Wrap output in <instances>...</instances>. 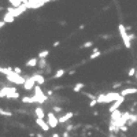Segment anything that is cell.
<instances>
[{
	"label": "cell",
	"mask_w": 137,
	"mask_h": 137,
	"mask_svg": "<svg viewBox=\"0 0 137 137\" xmlns=\"http://www.w3.org/2000/svg\"><path fill=\"white\" fill-rule=\"evenodd\" d=\"M122 114H124V112H121L119 110L111 112V121H112V122H118V121L122 118Z\"/></svg>",
	"instance_id": "5bb4252c"
},
{
	"label": "cell",
	"mask_w": 137,
	"mask_h": 137,
	"mask_svg": "<svg viewBox=\"0 0 137 137\" xmlns=\"http://www.w3.org/2000/svg\"><path fill=\"white\" fill-rule=\"evenodd\" d=\"M136 78H137V74H136Z\"/></svg>",
	"instance_id": "b9f144b4"
},
{
	"label": "cell",
	"mask_w": 137,
	"mask_h": 137,
	"mask_svg": "<svg viewBox=\"0 0 137 137\" xmlns=\"http://www.w3.org/2000/svg\"><path fill=\"white\" fill-rule=\"evenodd\" d=\"M34 115H36L37 118H40V119L47 118V114L44 112V110L41 108V107H36V108H34Z\"/></svg>",
	"instance_id": "4fadbf2b"
},
{
	"label": "cell",
	"mask_w": 137,
	"mask_h": 137,
	"mask_svg": "<svg viewBox=\"0 0 137 137\" xmlns=\"http://www.w3.org/2000/svg\"><path fill=\"white\" fill-rule=\"evenodd\" d=\"M22 103H25V104H32V103H34L33 96H23L22 97Z\"/></svg>",
	"instance_id": "44dd1931"
},
{
	"label": "cell",
	"mask_w": 137,
	"mask_h": 137,
	"mask_svg": "<svg viewBox=\"0 0 137 137\" xmlns=\"http://www.w3.org/2000/svg\"><path fill=\"white\" fill-rule=\"evenodd\" d=\"M36 124L40 126V128L44 130V132H48L51 129V126L48 125V122L47 121H44V119H40V118H36Z\"/></svg>",
	"instance_id": "8fae6325"
},
{
	"label": "cell",
	"mask_w": 137,
	"mask_h": 137,
	"mask_svg": "<svg viewBox=\"0 0 137 137\" xmlns=\"http://www.w3.org/2000/svg\"><path fill=\"white\" fill-rule=\"evenodd\" d=\"M121 96H124V97H126V96H130V95H134V93H137V88H134V86H132V88H125V89H121Z\"/></svg>",
	"instance_id": "9c48e42d"
},
{
	"label": "cell",
	"mask_w": 137,
	"mask_h": 137,
	"mask_svg": "<svg viewBox=\"0 0 137 137\" xmlns=\"http://www.w3.org/2000/svg\"><path fill=\"white\" fill-rule=\"evenodd\" d=\"M73 117H74V112H66V114L59 117V124H66V122L68 119H71Z\"/></svg>",
	"instance_id": "7c38bea8"
},
{
	"label": "cell",
	"mask_w": 137,
	"mask_h": 137,
	"mask_svg": "<svg viewBox=\"0 0 137 137\" xmlns=\"http://www.w3.org/2000/svg\"><path fill=\"white\" fill-rule=\"evenodd\" d=\"M45 95H47V96H52V95H53V92H52V91H47V93H45Z\"/></svg>",
	"instance_id": "e575fe53"
},
{
	"label": "cell",
	"mask_w": 137,
	"mask_h": 137,
	"mask_svg": "<svg viewBox=\"0 0 137 137\" xmlns=\"http://www.w3.org/2000/svg\"><path fill=\"white\" fill-rule=\"evenodd\" d=\"M92 45H93V43H92V41H86V43H84L81 45V48H91Z\"/></svg>",
	"instance_id": "4316f807"
},
{
	"label": "cell",
	"mask_w": 137,
	"mask_h": 137,
	"mask_svg": "<svg viewBox=\"0 0 137 137\" xmlns=\"http://www.w3.org/2000/svg\"><path fill=\"white\" fill-rule=\"evenodd\" d=\"M0 115H3V117H11V115H12V112H11V111H8V110L0 108Z\"/></svg>",
	"instance_id": "cb8c5ba5"
},
{
	"label": "cell",
	"mask_w": 137,
	"mask_h": 137,
	"mask_svg": "<svg viewBox=\"0 0 137 137\" xmlns=\"http://www.w3.org/2000/svg\"><path fill=\"white\" fill-rule=\"evenodd\" d=\"M65 74H66V70H65V68H59V70H56V73H55V76H53V78H55V80H58V78H62Z\"/></svg>",
	"instance_id": "ffe728a7"
},
{
	"label": "cell",
	"mask_w": 137,
	"mask_h": 137,
	"mask_svg": "<svg viewBox=\"0 0 137 137\" xmlns=\"http://www.w3.org/2000/svg\"><path fill=\"white\" fill-rule=\"evenodd\" d=\"M118 30H119V34H121V38H122V43H124L125 48L130 50V48H132V40H130V37H129V33H128V29H126V26L122 25V23H119Z\"/></svg>",
	"instance_id": "3957f363"
},
{
	"label": "cell",
	"mask_w": 137,
	"mask_h": 137,
	"mask_svg": "<svg viewBox=\"0 0 137 137\" xmlns=\"http://www.w3.org/2000/svg\"><path fill=\"white\" fill-rule=\"evenodd\" d=\"M14 19H15V17H14L11 12H7L6 15L3 17V21L6 22V23H11V22H14Z\"/></svg>",
	"instance_id": "ac0fdd59"
},
{
	"label": "cell",
	"mask_w": 137,
	"mask_h": 137,
	"mask_svg": "<svg viewBox=\"0 0 137 137\" xmlns=\"http://www.w3.org/2000/svg\"><path fill=\"white\" fill-rule=\"evenodd\" d=\"M0 97L2 99H19V93L15 88L4 86L0 89Z\"/></svg>",
	"instance_id": "7a4b0ae2"
},
{
	"label": "cell",
	"mask_w": 137,
	"mask_h": 137,
	"mask_svg": "<svg viewBox=\"0 0 137 137\" xmlns=\"http://www.w3.org/2000/svg\"><path fill=\"white\" fill-rule=\"evenodd\" d=\"M60 111H62V107H58V106L53 107V112H60Z\"/></svg>",
	"instance_id": "1f68e13d"
},
{
	"label": "cell",
	"mask_w": 137,
	"mask_h": 137,
	"mask_svg": "<svg viewBox=\"0 0 137 137\" xmlns=\"http://www.w3.org/2000/svg\"><path fill=\"white\" fill-rule=\"evenodd\" d=\"M129 37H130V40H134V38H136V36L133 33H129Z\"/></svg>",
	"instance_id": "836d02e7"
},
{
	"label": "cell",
	"mask_w": 137,
	"mask_h": 137,
	"mask_svg": "<svg viewBox=\"0 0 137 137\" xmlns=\"http://www.w3.org/2000/svg\"><path fill=\"white\" fill-rule=\"evenodd\" d=\"M50 2H56V0H50Z\"/></svg>",
	"instance_id": "60d3db41"
},
{
	"label": "cell",
	"mask_w": 137,
	"mask_h": 137,
	"mask_svg": "<svg viewBox=\"0 0 137 137\" xmlns=\"http://www.w3.org/2000/svg\"><path fill=\"white\" fill-rule=\"evenodd\" d=\"M59 44H60V41H55V43H53V47H58Z\"/></svg>",
	"instance_id": "74e56055"
},
{
	"label": "cell",
	"mask_w": 137,
	"mask_h": 137,
	"mask_svg": "<svg viewBox=\"0 0 137 137\" xmlns=\"http://www.w3.org/2000/svg\"><path fill=\"white\" fill-rule=\"evenodd\" d=\"M122 84H124V82H117V84L112 85V88H114V89H117V88H121V86H122Z\"/></svg>",
	"instance_id": "4dcf8cb0"
},
{
	"label": "cell",
	"mask_w": 137,
	"mask_h": 137,
	"mask_svg": "<svg viewBox=\"0 0 137 137\" xmlns=\"http://www.w3.org/2000/svg\"><path fill=\"white\" fill-rule=\"evenodd\" d=\"M136 74H137V70H136L134 67L129 68V71H128V76H129V77H136Z\"/></svg>",
	"instance_id": "484cf974"
},
{
	"label": "cell",
	"mask_w": 137,
	"mask_h": 137,
	"mask_svg": "<svg viewBox=\"0 0 137 137\" xmlns=\"http://www.w3.org/2000/svg\"><path fill=\"white\" fill-rule=\"evenodd\" d=\"M36 137H43V134H41V133H37V134H36Z\"/></svg>",
	"instance_id": "ab89813d"
},
{
	"label": "cell",
	"mask_w": 137,
	"mask_h": 137,
	"mask_svg": "<svg viewBox=\"0 0 137 137\" xmlns=\"http://www.w3.org/2000/svg\"><path fill=\"white\" fill-rule=\"evenodd\" d=\"M34 86H36V81H34L32 77H28L26 82L23 84V89L25 91H32V89H34Z\"/></svg>",
	"instance_id": "ba28073f"
},
{
	"label": "cell",
	"mask_w": 137,
	"mask_h": 137,
	"mask_svg": "<svg viewBox=\"0 0 137 137\" xmlns=\"http://www.w3.org/2000/svg\"><path fill=\"white\" fill-rule=\"evenodd\" d=\"M48 55H50V51H48V50H44V51H41L40 53H38V59H45Z\"/></svg>",
	"instance_id": "603a6c76"
},
{
	"label": "cell",
	"mask_w": 137,
	"mask_h": 137,
	"mask_svg": "<svg viewBox=\"0 0 137 137\" xmlns=\"http://www.w3.org/2000/svg\"><path fill=\"white\" fill-rule=\"evenodd\" d=\"M47 122L52 129H55V128H58V125H59V118H58L53 112H48L47 114Z\"/></svg>",
	"instance_id": "52a82bcc"
},
{
	"label": "cell",
	"mask_w": 137,
	"mask_h": 137,
	"mask_svg": "<svg viewBox=\"0 0 137 137\" xmlns=\"http://www.w3.org/2000/svg\"><path fill=\"white\" fill-rule=\"evenodd\" d=\"M124 101H125V97L122 96V97H121L119 100L114 101V103H112V104L110 106L108 111H110V112H114V111H117V110H119V107H121V104H122V103H124Z\"/></svg>",
	"instance_id": "30bf717a"
},
{
	"label": "cell",
	"mask_w": 137,
	"mask_h": 137,
	"mask_svg": "<svg viewBox=\"0 0 137 137\" xmlns=\"http://www.w3.org/2000/svg\"><path fill=\"white\" fill-rule=\"evenodd\" d=\"M73 129H76V125H67V126H66V130H67V132H71Z\"/></svg>",
	"instance_id": "f1b7e54d"
},
{
	"label": "cell",
	"mask_w": 137,
	"mask_h": 137,
	"mask_svg": "<svg viewBox=\"0 0 137 137\" xmlns=\"http://www.w3.org/2000/svg\"><path fill=\"white\" fill-rule=\"evenodd\" d=\"M11 73H14V68H11V67H3V66H0V74L10 76Z\"/></svg>",
	"instance_id": "e0dca14e"
},
{
	"label": "cell",
	"mask_w": 137,
	"mask_h": 137,
	"mask_svg": "<svg viewBox=\"0 0 137 137\" xmlns=\"http://www.w3.org/2000/svg\"><path fill=\"white\" fill-rule=\"evenodd\" d=\"M14 71H15L17 74H19V76L22 74V70H21V67H14Z\"/></svg>",
	"instance_id": "f546056e"
},
{
	"label": "cell",
	"mask_w": 137,
	"mask_h": 137,
	"mask_svg": "<svg viewBox=\"0 0 137 137\" xmlns=\"http://www.w3.org/2000/svg\"><path fill=\"white\" fill-rule=\"evenodd\" d=\"M28 10V6L26 4H22V6H19V7H8L7 8V12H11L14 17H19L21 14H23Z\"/></svg>",
	"instance_id": "8992f818"
},
{
	"label": "cell",
	"mask_w": 137,
	"mask_h": 137,
	"mask_svg": "<svg viewBox=\"0 0 137 137\" xmlns=\"http://www.w3.org/2000/svg\"><path fill=\"white\" fill-rule=\"evenodd\" d=\"M38 67L41 68V70H44V67L47 66V60L45 59H38V65H37Z\"/></svg>",
	"instance_id": "d4e9b609"
},
{
	"label": "cell",
	"mask_w": 137,
	"mask_h": 137,
	"mask_svg": "<svg viewBox=\"0 0 137 137\" xmlns=\"http://www.w3.org/2000/svg\"><path fill=\"white\" fill-rule=\"evenodd\" d=\"M85 86V84L84 82H77V84L74 85V88H73V91L74 92H77V93H80V92L82 91V88Z\"/></svg>",
	"instance_id": "d6986e66"
},
{
	"label": "cell",
	"mask_w": 137,
	"mask_h": 137,
	"mask_svg": "<svg viewBox=\"0 0 137 137\" xmlns=\"http://www.w3.org/2000/svg\"><path fill=\"white\" fill-rule=\"evenodd\" d=\"M33 99H34V103L43 104L44 101H47V100H48V96L41 91V88H40V86H34V96H33Z\"/></svg>",
	"instance_id": "277c9868"
},
{
	"label": "cell",
	"mask_w": 137,
	"mask_h": 137,
	"mask_svg": "<svg viewBox=\"0 0 137 137\" xmlns=\"http://www.w3.org/2000/svg\"><path fill=\"white\" fill-rule=\"evenodd\" d=\"M37 65H38V58H32V59H29L25 63L26 67H36Z\"/></svg>",
	"instance_id": "2e32d148"
},
{
	"label": "cell",
	"mask_w": 137,
	"mask_h": 137,
	"mask_svg": "<svg viewBox=\"0 0 137 137\" xmlns=\"http://www.w3.org/2000/svg\"><path fill=\"white\" fill-rule=\"evenodd\" d=\"M6 78H7L8 81H11V82H14V84H17V85H23V84L26 82V78L22 77V76H19V74H17L15 71L11 73L10 76H6Z\"/></svg>",
	"instance_id": "5b68a950"
},
{
	"label": "cell",
	"mask_w": 137,
	"mask_h": 137,
	"mask_svg": "<svg viewBox=\"0 0 137 137\" xmlns=\"http://www.w3.org/2000/svg\"><path fill=\"white\" fill-rule=\"evenodd\" d=\"M4 25H6V22H4V21H0V29H2Z\"/></svg>",
	"instance_id": "8d00e7d4"
},
{
	"label": "cell",
	"mask_w": 137,
	"mask_h": 137,
	"mask_svg": "<svg viewBox=\"0 0 137 137\" xmlns=\"http://www.w3.org/2000/svg\"><path fill=\"white\" fill-rule=\"evenodd\" d=\"M119 130H122V132H128V125L121 126V128H119Z\"/></svg>",
	"instance_id": "d6a6232c"
},
{
	"label": "cell",
	"mask_w": 137,
	"mask_h": 137,
	"mask_svg": "<svg viewBox=\"0 0 137 137\" xmlns=\"http://www.w3.org/2000/svg\"><path fill=\"white\" fill-rule=\"evenodd\" d=\"M32 78L37 82V84H40V85H44V84H45V78H44L43 76H40V74H33Z\"/></svg>",
	"instance_id": "9a60e30c"
},
{
	"label": "cell",
	"mask_w": 137,
	"mask_h": 137,
	"mask_svg": "<svg viewBox=\"0 0 137 137\" xmlns=\"http://www.w3.org/2000/svg\"><path fill=\"white\" fill-rule=\"evenodd\" d=\"M121 93L119 92H115V91H112L110 92V93H101L96 97V100H97V104H107V103H114L117 100H119L121 99Z\"/></svg>",
	"instance_id": "6da1fadb"
},
{
	"label": "cell",
	"mask_w": 137,
	"mask_h": 137,
	"mask_svg": "<svg viewBox=\"0 0 137 137\" xmlns=\"http://www.w3.org/2000/svg\"><path fill=\"white\" fill-rule=\"evenodd\" d=\"M96 104H97V100H96V99H93V100H91V101H89V107H91V108H93Z\"/></svg>",
	"instance_id": "83f0119b"
},
{
	"label": "cell",
	"mask_w": 137,
	"mask_h": 137,
	"mask_svg": "<svg viewBox=\"0 0 137 137\" xmlns=\"http://www.w3.org/2000/svg\"><path fill=\"white\" fill-rule=\"evenodd\" d=\"M51 137H60V136H59V134H56V133H55V134H52Z\"/></svg>",
	"instance_id": "f35d334b"
},
{
	"label": "cell",
	"mask_w": 137,
	"mask_h": 137,
	"mask_svg": "<svg viewBox=\"0 0 137 137\" xmlns=\"http://www.w3.org/2000/svg\"><path fill=\"white\" fill-rule=\"evenodd\" d=\"M63 137H70V134H68V132H67V130L65 132V133H63Z\"/></svg>",
	"instance_id": "d590c367"
},
{
	"label": "cell",
	"mask_w": 137,
	"mask_h": 137,
	"mask_svg": "<svg viewBox=\"0 0 137 137\" xmlns=\"http://www.w3.org/2000/svg\"><path fill=\"white\" fill-rule=\"evenodd\" d=\"M99 56H100V51L97 50V48H93V52L91 53L89 59H96V58H99Z\"/></svg>",
	"instance_id": "7402d4cb"
}]
</instances>
